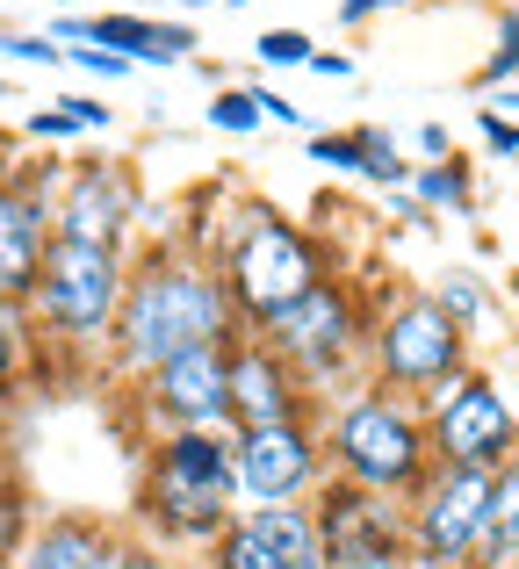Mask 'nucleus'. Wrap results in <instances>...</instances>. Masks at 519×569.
<instances>
[{
    "label": "nucleus",
    "mask_w": 519,
    "mask_h": 569,
    "mask_svg": "<svg viewBox=\"0 0 519 569\" xmlns=\"http://www.w3.org/2000/svg\"><path fill=\"white\" fill-rule=\"evenodd\" d=\"M246 519L267 533V548H275L281 569H325V541H318L310 505H267V512H246Z\"/></svg>",
    "instance_id": "nucleus-17"
},
{
    "label": "nucleus",
    "mask_w": 519,
    "mask_h": 569,
    "mask_svg": "<svg viewBox=\"0 0 519 569\" xmlns=\"http://www.w3.org/2000/svg\"><path fill=\"white\" fill-rule=\"evenodd\" d=\"M477 569H519V455L491 469V527H483Z\"/></svg>",
    "instance_id": "nucleus-18"
},
{
    "label": "nucleus",
    "mask_w": 519,
    "mask_h": 569,
    "mask_svg": "<svg viewBox=\"0 0 519 569\" xmlns=\"http://www.w3.org/2000/svg\"><path fill=\"white\" fill-rule=\"evenodd\" d=\"M419 181V202H440V209H469V173L462 159H433L426 173H411Z\"/></svg>",
    "instance_id": "nucleus-23"
},
{
    "label": "nucleus",
    "mask_w": 519,
    "mask_h": 569,
    "mask_svg": "<svg viewBox=\"0 0 519 569\" xmlns=\"http://www.w3.org/2000/svg\"><path fill=\"white\" fill-rule=\"evenodd\" d=\"M43 252H51V209L22 181L0 173V296L8 303H29V289L43 274Z\"/></svg>",
    "instance_id": "nucleus-16"
},
{
    "label": "nucleus",
    "mask_w": 519,
    "mask_h": 569,
    "mask_svg": "<svg viewBox=\"0 0 519 569\" xmlns=\"http://www.w3.org/2000/svg\"><path fill=\"white\" fill-rule=\"evenodd\" d=\"M483 144H491V152H519V123H506V116H483Z\"/></svg>",
    "instance_id": "nucleus-32"
},
{
    "label": "nucleus",
    "mask_w": 519,
    "mask_h": 569,
    "mask_svg": "<svg viewBox=\"0 0 519 569\" xmlns=\"http://www.w3.org/2000/svg\"><path fill=\"white\" fill-rule=\"evenodd\" d=\"M123 541H130V527H116L101 512H43L29 527L14 569H116Z\"/></svg>",
    "instance_id": "nucleus-15"
},
{
    "label": "nucleus",
    "mask_w": 519,
    "mask_h": 569,
    "mask_svg": "<svg viewBox=\"0 0 519 569\" xmlns=\"http://www.w3.org/2000/svg\"><path fill=\"white\" fill-rule=\"evenodd\" d=\"M506 72H519V14H506V37H498L491 66H483V80H506Z\"/></svg>",
    "instance_id": "nucleus-30"
},
{
    "label": "nucleus",
    "mask_w": 519,
    "mask_h": 569,
    "mask_svg": "<svg viewBox=\"0 0 519 569\" xmlns=\"http://www.w3.org/2000/svg\"><path fill=\"white\" fill-rule=\"evenodd\" d=\"M260 339L281 353V361L303 376V389L310 382H332L339 368L353 361V347H361V310H353V296L339 289V281H318L310 296H296L289 310H281L275 325H260Z\"/></svg>",
    "instance_id": "nucleus-11"
},
{
    "label": "nucleus",
    "mask_w": 519,
    "mask_h": 569,
    "mask_svg": "<svg viewBox=\"0 0 519 569\" xmlns=\"http://www.w3.org/2000/svg\"><path fill=\"white\" fill-rule=\"evenodd\" d=\"M29 527H37V512H29V490H22V476L0 461V569H14V556H22V541H29Z\"/></svg>",
    "instance_id": "nucleus-20"
},
{
    "label": "nucleus",
    "mask_w": 519,
    "mask_h": 569,
    "mask_svg": "<svg viewBox=\"0 0 519 569\" xmlns=\"http://www.w3.org/2000/svg\"><path fill=\"white\" fill-rule=\"evenodd\" d=\"M231 339H239V310H231L224 274L202 267V260H181V252H159V260H144L138 274H130L109 347H116V368L144 382L152 368H167L173 353L231 347Z\"/></svg>",
    "instance_id": "nucleus-1"
},
{
    "label": "nucleus",
    "mask_w": 519,
    "mask_h": 569,
    "mask_svg": "<svg viewBox=\"0 0 519 569\" xmlns=\"http://www.w3.org/2000/svg\"><path fill=\"white\" fill-rule=\"evenodd\" d=\"M159 432H231V347H188L144 376Z\"/></svg>",
    "instance_id": "nucleus-12"
},
{
    "label": "nucleus",
    "mask_w": 519,
    "mask_h": 569,
    "mask_svg": "<svg viewBox=\"0 0 519 569\" xmlns=\"http://www.w3.org/2000/svg\"><path fill=\"white\" fill-rule=\"evenodd\" d=\"M14 361H22V303H8V296H0V389H8Z\"/></svg>",
    "instance_id": "nucleus-27"
},
{
    "label": "nucleus",
    "mask_w": 519,
    "mask_h": 569,
    "mask_svg": "<svg viewBox=\"0 0 519 569\" xmlns=\"http://www.w3.org/2000/svg\"><path fill=\"white\" fill-rule=\"evenodd\" d=\"M368 353H376V382L382 389L426 403L440 382H455L469 368V332L433 303V296H405V303H390L376 318Z\"/></svg>",
    "instance_id": "nucleus-6"
},
{
    "label": "nucleus",
    "mask_w": 519,
    "mask_h": 569,
    "mask_svg": "<svg viewBox=\"0 0 519 569\" xmlns=\"http://www.w3.org/2000/svg\"><path fill=\"white\" fill-rule=\"evenodd\" d=\"M196 569H281V562H275V548H267V533L239 512V519H231V527L196 556Z\"/></svg>",
    "instance_id": "nucleus-19"
},
{
    "label": "nucleus",
    "mask_w": 519,
    "mask_h": 569,
    "mask_svg": "<svg viewBox=\"0 0 519 569\" xmlns=\"http://www.w3.org/2000/svg\"><path fill=\"white\" fill-rule=\"evenodd\" d=\"M72 66H80V72H101V80H123V72H130V58H116V51H101V43H72Z\"/></svg>",
    "instance_id": "nucleus-28"
},
{
    "label": "nucleus",
    "mask_w": 519,
    "mask_h": 569,
    "mask_svg": "<svg viewBox=\"0 0 519 569\" xmlns=\"http://www.w3.org/2000/svg\"><path fill=\"white\" fill-rule=\"evenodd\" d=\"M310 72H325V80H347L353 58H339V51H310Z\"/></svg>",
    "instance_id": "nucleus-33"
},
{
    "label": "nucleus",
    "mask_w": 519,
    "mask_h": 569,
    "mask_svg": "<svg viewBox=\"0 0 519 569\" xmlns=\"http://www.w3.org/2000/svg\"><path fill=\"white\" fill-rule=\"evenodd\" d=\"M210 123L231 130V138L260 130V123H267V116H260V94H253V87H231V94H217V101H210Z\"/></svg>",
    "instance_id": "nucleus-24"
},
{
    "label": "nucleus",
    "mask_w": 519,
    "mask_h": 569,
    "mask_svg": "<svg viewBox=\"0 0 519 569\" xmlns=\"http://www.w3.org/2000/svg\"><path fill=\"white\" fill-rule=\"evenodd\" d=\"M116 569H196V556H173V548L130 533V541H123V562H116Z\"/></svg>",
    "instance_id": "nucleus-25"
},
{
    "label": "nucleus",
    "mask_w": 519,
    "mask_h": 569,
    "mask_svg": "<svg viewBox=\"0 0 519 569\" xmlns=\"http://www.w3.org/2000/svg\"><path fill=\"white\" fill-rule=\"evenodd\" d=\"M29 138H80V123H72L66 109H37L29 116Z\"/></svg>",
    "instance_id": "nucleus-31"
},
{
    "label": "nucleus",
    "mask_w": 519,
    "mask_h": 569,
    "mask_svg": "<svg viewBox=\"0 0 519 569\" xmlns=\"http://www.w3.org/2000/svg\"><path fill=\"white\" fill-rule=\"evenodd\" d=\"M231 461H239V512H267V505H310L325 469V432L310 418H289V426H253L231 440Z\"/></svg>",
    "instance_id": "nucleus-10"
},
{
    "label": "nucleus",
    "mask_w": 519,
    "mask_h": 569,
    "mask_svg": "<svg viewBox=\"0 0 519 569\" xmlns=\"http://www.w3.org/2000/svg\"><path fill=\"white\" fill-rule=\"evenodd\" d=\"M325 469L347 476L382 498H411L433 469V432H426V403L397 397V389H353L332 418H325Z\"/></svg>",
    "instance_id": "nucleus-3"
},
{
    "label": "nucleus",
    "mask_w": 519,
    "mask_h": 569,
    "mask_svg": "<svg viewBox=\"0 0 519 569\" xmlns=\"http://www.w3.org/2000/svg\"><path fill=\"white\" fill-rule=\"evenodd\" d=\"M260 58H267V66H310V37H303V29H267Z\"/></svg>",
    "instance_id": "nucleus-26"
},
{
    "label": "nucleus",
    "mask_w": 519,
    "mask_h": 569,
    "mask_svg": "<svg viewBox=\"0 0 519 569\" xmlns=\"http://www.w3.org/2000/svg\"><path fill=\"white\" fill-rule=\"evenodd\" d=\"M411 519V569H477L483 527H491V469L433 461L426 483L405 498Z\"/></svg>",
    "instance_id": "nucleus-7"
},
{
    "label": "nucleus",
    "mask_w": 519,
    "mask_h": 569,
    "mask_svg": "<svg viewBox=\"0 0 519 569\" xmlns=\"http://www.w3.org/2000/svg\"><path fill=\"white\" fill-rule=\"evenodd\" d=\"M353 173H368V181H382V188H405L411 181L397 138H382V130H353Z\"/></svg>",
    "instance_id": "nucleus-21"
},
{
    "label": "nucleus",
    "mask_w": 519,
    "mask_h": 569,
    "mask_svg": "<svg viewBox=\"0 0 519 569\" xmlns=\"http://www.w3.org/2000/svg\"><path fill=\"white\" fill-rule=\"evenodd\" d=\"M130 223H138V188H130L123 167H101V159L72 167L66 188H58V202H51V238H66V246L123 252Z\"/></svg>",
    "instance_id": "nucleus-13"
},
{
    "label": "nucleus",
    "mask_w": 519,
    "mask_h": 569,
    "mask_svg": "<svg viewBox=\"0 0 519 569\" xmlns=\"http://www.w3.org/2000/svg\"><path fill=\"white\" fill-rule=\"evenodd\" d=\"M419 152H433V159H455V144H448V130H440V123H426V130H419Z\"/></svg>",
    "instance_id": "nucleus-34"
},
{
    "label": "nucleus",
    "mask_w": 519,
    "mask_h": 569,
    "mask_svg": "<svg viewBox=\"0 0 519 569\" xmlns=\"http://www.w3.org/2000/svg\"><path fill=\"white\" fill-rule=\"evenodd\" d=\"M123 289H130L123 252L66 246V238H51V252H43V274H37V289H29L22 310L43 325V332H58L66 347H101V339L116 332Z\"/></svg>",
    "instance_id": "nucleus-5"
},
{
    "label": "nucleus",
    "mask_w": 519,
    "mask_h": 569,
    "mask_svg": "<svg viewBox=\"0 0 519 569\" xmlns=\"http://www.w3.org/2000/svg\"><path fill=\"white\" fill-rule=\"evenodd\" d=\"M433 303L448 310V318L462 325V332H469V325H483V318H491V296H483V281H477V274H448V281H440V296H433Z\"/></svg>",
    "instance_id": "nucleus-22"
},
{
    "label": "nucleus",
    "mask_w": 519,
    "mask_h": 569,
    "mask_svg": "<svg viewBox=\"0 0 519 569\" xmlns=\"http://www.w3.org/2000/svg\"><path fill=\"white\" fill-rule=\"evenodd\" d=\"M239 432H159L138 483V533L173 556H202L239 519Z\"/></svg>",
    "instance_id": "nucleus-2"
},
{
    "label": "nucleus",
    "mask_w": 519,
    "mask_h": 569,
    "mask_svg": "<svg viewBox=\"0 0 519 569\" xmlns=\"http://www.w3.org/2000/svg\"><path fill=\"white\" fill-rule=\"evenodd\" d=\"M376 8H397V0H347L339 14H347V22H361V14H376Z\"/></svg>",
    "instance_id": "nucleus-35"
},
{
    "label": "nucleus",
    "mask_w": 519,
    "mask_h": 569,
    "mask_svg": "<svg viewBox=\"0 0 519 569\" xmlns=\"http://www.w3.org/2000/svg\"><path fill=\"white\" fill-rule=\"evenodd\" d=\"M426 432H433V461H455V469H506L519 455L512 397L477 368H462L426 397Z\"/></svg>",
    "instance_id": "nucleus-9"
},
{
    "label": "nucleus",
    "mask_w": 519,
    "mask_h": 569,
    "mask_svg": "<svg viewBox=\"0 0 519 569\" xmlns=\"http://www.w3.org/2000/svg\"><path fill=\"white\" fill-rule=\"evenodd\" d=\"M310 519H318V541H325V569H411L405 498L325 476L318 498H310Z\"/></svg>",
    "instance_id": "nucleus-8"
},
{
    "label": "nucleus",
    "mask_w": 519,
    "mask_h": 569,
    "mask_svg": "<svg viewBox=\"0 0 519 569\" xmlns=\"http://www.w3.org/2000/svg\"><path fill=\"white\" fill-rule=\"evenodd\" d=\"M303 376L267 347L260 332L231 339V432H253V426H289L303 418Z\"/></svg>",
    "instance_id": "nucleus-14"
},
{
    "label": "nucleus",
    "mask_w": 519,
    "mask_h": 569,
    "mask_svg": "<svg viewBox=\"0 0 519 569\" xmlns=\"http://www.w3.org/2000/svg\"><path fill=\"white\" fill-rule=\"evenodd\" d=\"M224 289H231V310H239L246 332H260V325H275L281 310L296 303V296H310L325 281V260L318 246H310V231H296L289 217H275V209H253V217L239 223V238L224 246Z\"/></svg>",
    "instance_id": "nucleus-4"
},
{
    "label": "nucleus",
    "mask_w": 519,
    "mask_h": 569,
    "mask_svg": "<svg viewBox=\"0 0 519 569\" xmlns=\"http://www.w3.org/2000/svg\"><path fill=\"white\" fill-rule=\"evenodd\" d=\"M0 58H22V66H58V43H43V37H0Z\"/></svg>",
    "instance_id": "nucleus-29"
}]
</instances>
